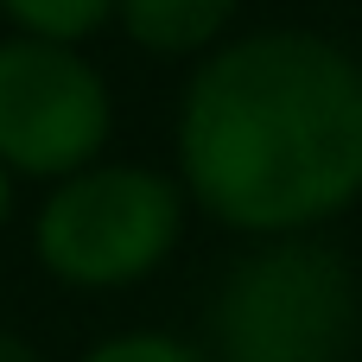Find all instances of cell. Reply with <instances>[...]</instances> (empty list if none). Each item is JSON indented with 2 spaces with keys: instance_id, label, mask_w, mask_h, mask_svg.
<instances>
[{
  "instance_id": "9",
  "label": "cell",
  "mask_w": 362,
  "mask_h": 362,
  "mask_svg": "<svg viewBox=\"0 0 362 362\" xmlns=\"http://www.w3.org/2000/svg\"><path fill=\"white\" fill-rule=\"evenodd\" d=\"M6 210H13V172L0 165V223H6Z\"/></svg>"
},
{
  "instance_id": "4",
  "label": "cell",
  "mask_w": 362,
  "mask_h": 362,
  "mask_svg": "<svg viewBox=\"0 0 362 362\" xmlns=\"http://www.w3.org/2000/svg\"><path fill=\"white\" fill-rule=\"evenodd\" d=\"M115 102L102 70L57 38L13 32L0 45V165L25 178H70L102 159Z\"/></svg>"
},
{
  "instance_id": "7",
  "label": "cell",
  "mask_w": 362,
  "mask_h": 362,
  "mask_svg": "<svg viewBox=\"0 0 362 362\" xmlns=\"http://www.w3.org/2000/svg\"><path fill=\"white\" fill-rule=\"evenodd\" d=\"M83 362H204V356L165 331H121V337H102Z\"/></svg>"
},
{
  "instance_id": "6",
  "label": "cell",
  "mask_w": 362,
  "mask_h": 362,
  "mask_svg": "<svg viewBox=\"0 0 362 362\" xmlns=\"http://www.w3.org/2000/svg\"><path fill=\"white\" fill-rule=\"evenodd\" d=\"M0 13L32 32V38H57V45H76L89 38L102 19H115V0H0Z\"/></svg>"
},
{
  "instance_id": "2",
  "label": "cell",
  "mask_w": 362,
  "mask_h": 362,
  "mask_svg": "<svg viewBox=\"0 0 362 362\" xmlns=\"http://www.w3.org/2000/svg\"><path fill=\"white\" fill-rule=\"evenodd\" d=\"M216 362H344L356 344V274L331 242L267 235L210 299Z\"/></svg>"
},
{
  "instance_id": "1",
  "label": "cell",
  "mask_w": 362,
  "mask_h": 362,
  "mask_svg": "<svg viewBox=\"0 0 362 362\" xmlns=\"http://www.w3.org/2000/svg\"><path fill=\"white\" fill-rule=\"evenodd\" d=\"M178 191L242 235H305L362 197V64L325 32L216 45L178 108Z\"/></svg>"
},
{
  "instance_id": "5",
  "label": "cell",
  "mask_w": 362,
  "mask_h": 362,
  "mask_svg": "<svg viewBox=\"0 0 362 362\" xmlns=\"http://www.w3.org/2000/svg\"><path fill=\"white\" fill-rule=\"evenodd\" d=\"M242 0H115L127 38L153 57H191L223 38Z\"/></svg>"
},
{
  "instance_id": "8",
  "label": "cell",
  "mask_w": 362,
  "mask_h": 362,
  "mask_svg": "<svg viewBox=\"0 0 362 362\" xmlns=\"http://www.w3.org/2000/svg\"><path fill=\"white\" fill-rule=\"evenodd\" d=\"M0 362H45L25 337H13V331H0Z\"/></svg>"
},
{
  "instance_id": "3",
  "label": "cell",
  "mask_w": 362,
  "mask_h": 362,
  "mask_svg": "<svg viewBox=\"0 0 362 362\" xmlns=\"http://www.w3.org/2000/svg\"><path fill=\"white\" fill-rule=\"evenodd\" d=\"M185 229V191L153 165H83L57 178L32 223V248L45 274L64 286H134L146 280Z\"/></svg>"
}]
</instances>
